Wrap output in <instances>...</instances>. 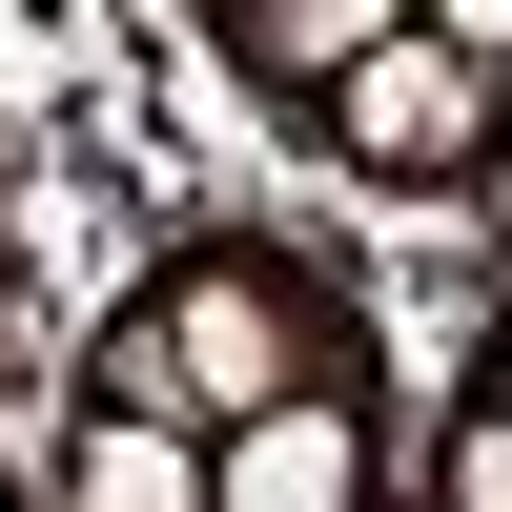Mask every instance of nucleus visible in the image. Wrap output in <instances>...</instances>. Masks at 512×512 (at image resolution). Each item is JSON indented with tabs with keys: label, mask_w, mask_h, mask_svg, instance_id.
I'll use <instances>...</instances> for the list:
<instances>
[{
	"label": "nucleus",
	"mask_w": 512,
	"mask_h": 512,
	"mask_svg": "<svg viewBox=\"0 0 512 512\" xmlns=\"http://www.w3.org/2000/svg\"><path fill=\"white\" fill-rule=\"evenodd\" d=\"M62 512H205V451L164 410H82L62 431Z\"/></svg>",
	"instance_id": "nucleus-5"
},
{
	"label": "nucleus",
	"mask_w": 512,
	"mask_h": 512,
	"mask_svg": "<svg viewBox=\"0 0 512 512\" xmlns=\"http://www.w3.org/2000/svg\"><path fill=\"white\" fill-rule=\"evenodd\" d=\"M144 349H164V431L226 451V431H267V410H308V369H349V308L287 287V246H205L144 308Z\"/></svg>",
	"instance_id": "nucleus-1"
},
{
	"label": "nucleus",
	"mask_w": 512,
	"mask_h": 512,
	"mask_svg": "<svg viewBox=\"0 0 512 512\" xmlns=\"http://www.w3.org/2000/svg\"><path fill=\"white\" fill-rule=\"evenodd\" d=\"M512 123V0L492 21H390L349 82H328V144L369 164V185H472Z\"/></svg>",
	"instance_id": "nucleus-2"
},
{
	"label": "nucleus",
	"mask_w": 512,
	"mask_h": 512,
	"mask_svg": "<svg viewBox=\"0 0 512 512\" xmlns=\"http://www.w3.org/2000/svg\"><path fill=\"white\" fill-rule=\"evenodd\" d=\"M205 512H369V410L308 390V410H267V431H226L205 451Z\"/></svg>",
	"instance_id": "nucleus-3"
},
{
	"label": "nucleus",
	"mask_w": 512,
	"mask_h": 512,
	"mask_svg": "<svg viewBox=\"0 0 512 512\" xmlns=\"http://www.w3.org/2000/svg\"><path fill=\"white\" fill-rule=\"evenodd\" d=\"M390 21H410V0H226L205 41H226V62L267 82V103H328V82H349V62H369Z\"/></svg>",
	"instance_id": "nucleus-4"
},
{
	"label": "nucleus",
	"mask_w": 512,
	"mask_h": 512,
	"mask_svg": "<svg viewBox=\"0 0 512 512\" xmlns=\"http://www.w3.org/2000/svg\"><path fill=\"white\" fill-rule=\"evenodd\" d=\"M492 410H512V328H492Z\"/></svg>",
	"instance_id": "nucleus-7"
},
{
	"label": "nucleus",
	"mask_w": 512,
	"mask_h": 512,
	"mask_svg": "<svg viewBox=\"0 0 512 512\" xmlns=\"http://www.w3.org/2000/svg\"><path fill=\"white\" fill-rule=\"evenodd\" d=\"M431 512H512V410H451V451H431Z\"/></svg>",
	"instance_id": "nucleus-6"
}]
</instances>
